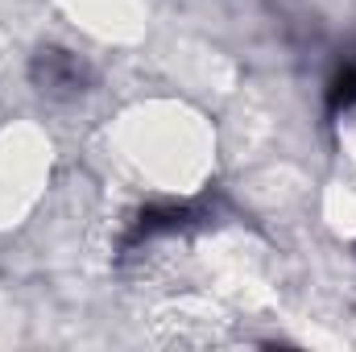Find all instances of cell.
Masks as SVG:
<instances>
[{
  "mask_svg": "<svg viewBox=\"0 0 356 352\" xmlns=\"http://www.w3.org/2000/svg\"><path fill=\"white\" fill-rule=\"evenodd\" d=\"M38 75H42L46 88H79V83H83L79 63L67 58V54H46V58L38 63Z\"/></svg>",
  "mask_w": 356,
  "mask_h": 352,
  "instance_id": "cell-1",
  "label": "cell"
},
{
  "mask_svg": "<svg viewBox=\"0 0 356 352\" xmlns=\"http://www.w3.org/2000/svg\"><path fill=\"white\" fill-rule=\"evenodd\" d=\"M353 99H356V63H348L332 83V108H348Z\"/></svg>",
  "mask_w": 356,
  "mask_h": 352,
  "instance_id": "cell-2",
  "label": "cell"
}]
</instances>
